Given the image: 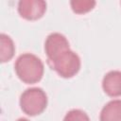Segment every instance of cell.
Instances as JSON below:
<instances>
[{
	"label": "cell",
	"mask_w": 121,
	"mask_h": 121,
	"mask_svg": "<svg viewBox=\"0 0 121 121\" xmlns=\"http://www.w3.org/2000/svg\"><path fill=\"white\" fill-rule=\"evenodd\" d=\"M14 70L17 77L26 84L39 82L44 72V66L40 58L31 53L20 55L14 64Z\"/></svg>",
	"instance_id": "obj_1"
},
{
	"label": "cell",
	"mask_w": 121,
	"mask_h": 121,
	"mask_svg": "<svg viewBox=\"0 0 121 121\" xmlns=\"http://www.w3.org/2000/svg\"><path fill=\"white\" fill-rule=\"evenodd\" d=\"M48 64L61 78H70L78 73L81 61L79 56L76 52L67 49L48 61Z\"/></svg>",
	"instance_id": "obj_2"
},
{
	"label": "cell",
	"mask_w": 121,
	"mask_h": 121,
	"mask_svg": "<svg viewBox=\"0 0 121 121\" xmlns=\"http://www.w3.org/2000/svg\"><path fill=\"white\" fill-rule=\"evenodd\" d=\"M47 106V95L39 87L28 88L20 96L21 110L29 116L41 114Z\"/></svg>",
	"instance_id": "obj_3"
},
{
	"label": "cell",
	"mask_w": 121,
	"mask_h": 121,
	"mask_svg": "<svg viewBox=\"0 0 121 121\" xmlns=\"http://www.w3.org/2000/svg\"><path fill=\"white\" fill-rule=\"evenodd\" d=\"M46 11V2L43 0H21L18 3L19 15L27 21L41 19Z\"/></svg>",
	"instance_id": "obj_4"
},
{
	"label": "cell",
	"mask_w": 121,
	"mask_h": 121,
	"mask_svg": "<svg viewBox=\"0 0 121 121\" xmlns=\"http://www.w3.org/2000/svg\"><path fill=\"white\" fill-rule=\"evenodd\" d=\"M70 49L67 38L59 33L53 32L47 36L44 42V51L47 57V61L52 60L61 52Z\"/></svg>",
	"instance_id": "obj_5"
},
{
	"label": "cell",
	"mask_w": 121,
	"mask_h": 121,
	"mask_svg": "<svg viewBox=\"0 0 121 121\" xmlns=\"http://www.w3.org/2000/svg\"><path fill=\"white\" fill-rule=\"evenodd\" d=\"M102 89L111 97L121 95V71L112 70L108 72L102 79Z\"/></svg>",
	"instance_id": "obj_6"
},
{
	"label": "cell",
	"mask_w": 121,
	"mask_h": 121,
	"mask_svg": "<svg viewBox=\"0 0 121 121\" xmlns=\"http://www.w3.org/2000/svg\"><path fill=\"white\" fill-rule=\"evenodd\" d=\"M100 121H121V100L113 99L109 101L101 110Z\"/></svg>",
	"instance_id": "obj_7"
},
{
	"label": "cell",
	"mask_w": 121,
	"mask_h": 121,
	"mask_svg": "<svg viewBox=\"0 0 121 121\" xmlns=\"http://www.w3.org/2000/svg\"><path fill=\"white\" fill-rule=\"evenodd\" d=\"M0 43H1V46H0L1 61L6 62V61L10 60L13 58L14 53H15V45H14L12 39L9 35L2 33L0 36Z\"/></svg>",
	"instance_id": "obj_8"
},
{
	"label": "cell",
	"mask_w": 121,
	"mask_h": 121,
	"mask_svg": "<svg viewBox=\"0 0 121 121\" xmlns=\"http://www.w3.org/2000/svg\"><path fill=\"white\" fill-rule=\"evenodd\" d=\"M96 2L93 0H73L70 2L72 10L77 14H84L91 11Z\"/></svg>",
	"instance_id": "obj_9"
},
{
	"label": "cell",
	"mask_w": 121,
	"mask_h": 121,
	"mask_svg": "<svg viewBox=\"0 0 121 121\" xmlns=\"http://www.w3.org/2000/svg\"><path fill=\"white\" fill-rule=\"evenodd\" d=\"M63 121H90V118L84 111L79 109H73L65 114Z\"/></svg>",
	"instance_id": "obj_10"
},
{
	"label": "cell",
	"mask_w": 121,
	"mask_h": 121,
	"mask_svg": "<svg viewBox=\"0 0 121 121\" xmlns=\"http://www.w3.org/2000/svg\"><path fill=\"white\" fill-rule=\"evenodd\" d=\"M16 121H29L28 119H26V118H24V117H21V118H19V119H17Z\"/></svg>",
	"instance_id": "obj_11"
},
{
	"label": "cell",
	"mask_w": 121,
	"mask_h": 121,
	"mask_svg": "<svg viewBox=\"0 0 121 121\" xmlns=\"http://www.w3.org/2000/svg\"><path fill=\"white\" fill-rule=\"evenodd\" d=\"M120 4H121V2H120Z\"/></svg>",
	"instance_id": "obj_12"
}]
</instances>
